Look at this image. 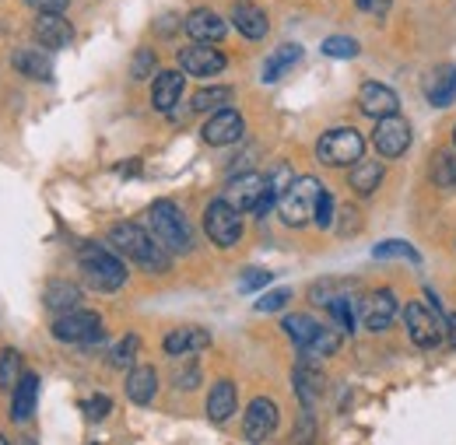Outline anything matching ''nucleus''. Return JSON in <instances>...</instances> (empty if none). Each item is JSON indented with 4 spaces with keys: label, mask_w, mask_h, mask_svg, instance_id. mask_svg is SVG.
I'll use <instances>...</instances> for the list:
<instances>
[{
    "label": "nucleus",
    "mask_w": 456,
    "mask_h": 445,
    "mask_svg": "<svg viewBox=\"0 0 456 445\" xmlns=\"http://www.w3.org/2000/svg\"><path fill=\"white\" fill-rule=\"evenodd\" d=\"M110 239H113L116 249H119L123 256H130L137 267H144V271H151V274H162V271H169V256H166V246L155 239V231H148V228H137V224H130V222H119V224H113Z\"/></svg>",
    "instance_id": "1"
},
{
    "label": "nucleus",
    "mask_w": 456,
    "mask_h": 445,
    "mask_svg": "<svg viewBox=\"0 0 456 445\" xmlns=\"http://www.w3.org/2000/svg\"><path fill=\"white\" fill-rule=\"evenodd\" d=\"M225 200L235 211H256L264 218L278 204V190L271 186V179L264 172H242L239 179L228 182Z\"/></svg>",
    "instance_id": "2"
},
{
    "label": "nucleus",
    "mask_w": 456,
    "mask_h": 445,
    "mask_svg": "<svg viewBox=\"0 0 456 445\" xmlns=\"http://www.w3.org/2000/svg\"><path fill=\"white\" fill-rule=\"evenodd\" d=\"M320 193H323V186H320L313 175L291 179L285 190H281V197H278V211H281L285 224H291V228H302V224L316 222V204H320Z\"/></svg>",
    "instance_id": "3"
},
{
    "label": "nucleus",
    "mask_w": 456,
    "mask_h": 445,
    "mask_svg": "<svg viewBox=\"0 0 456 445\" xmlns=\"http://www.w3.org/2000/svg\"><path fill=\"white\" fill-rule=\"evenodd\" d=\"M81 274L99 291H119L126 284V267L123 260L106 253L102 246H85L81 249Z\"/></svg>",
    "instance_id": "4"
},
{
    "label": "nucleus",
    "mask_w": 456,
    "mask_h": 445,
    "mask_svg": "<svg viewBox=\"0 0 456 445\" xmlns=\"http://www.w3.org/2000/svg\"><path fill=\"white\" fill-rule=\"evenodd\" d=\"M148 218H151V231H155V239L172 249V253H186L190 249V222H186V214L172 204V200H159V204H151V211H148Z\"/></svg>",
    "instance_id": "5"
},
{
    "label": "nucleus",
    "mask_w": 456,
    "mask_h": 445,
    "mask_svg": "<svg viewBox=\"0 0 456 445\" xmlns=\"http://www.w3.org/2000/svg\"><path fill=\"white\" fill-rule=\"evenodd\" d=\"M362 155H365V141H362V134L351 130V126L327 130V134L320 137V144H316V158H320L323 166L347 168V166H354V162H362Z\"/></svg>",
    "instance_id": "6"
},
{
    "label": "nucleus",
    "mask_w": 456,
    "mask_h": 445,
    "mask_svg": "<svg viewBox=\"0 0 456 445\" xmlns=\"http://www.w3.org/2000/svg\"><path fill=\"white\" fill-rule=\"evenodd\" d=\"M53 336L63 344H99L106 330H102V316L88 312V309H67L60 312V320L53 323Z\"/></svg>",
    "instance_id": "7"
},
{
    "label": "nucleus",
    "mask_w": 456,
    "mask_h": 445,
    "mask_svg": "<svg viewBox=\"0 0 456 445\" xmlns=\"http://www.w3.org/2000/svg\"><path fill=\"white\" fill-rule=\"evenodd\" d=\"M204 228H208V239L215 246H235L239 235H242V218H239V211L222 197V200H215L204 211Z\"/></svg>",
    "instance_id": "8"
},
{
    "label": "nucleus",
    "mask_w": 456,
    "mask_h": 445,
    "mask_svg": "<svg viewBox=\"0 0 456 445\" xmlns=\"http://www.w3.org/2000/svg\"><path fill=\"white\" fill-rule=\"evenodd\" d=\"M372 144H376V151H379L383 158H400V155L407 151V144H411V126H407V119L397 116V112L376 119Z\"/></svg>",
    "instance_id": "9"
},
{
    "label": "nucleus",
    "mask_w": 456,
    "mask_h": 445,
    "mask_svg": "<svg viewBox=\"0 0 456 445\" xmlns=\"http://www.w3.org/2000/svg\"><path fill=\"white\" fill-rule=\"evenodd\" d=\"M228 63V56L222 50H215V43H193L186 50H179V67L193 77H215L222 74Z\"/></svg>",
    "instance_id": "10"
},
{
    "label": "nucleus",
    "mask_w": 456,
    "mask_h": 445,
    "mask_svg": "<svg viewBox=\"0 0 456 445\" xmlns=\"http://www.w3.org/2000/svg\"><path fill=\"white\" fill-rule=\"evenodd\" d=\"M394 316H397V298H394V291H372V295H365V298L358 302V320H362L365 330H372V334L387 330V327L394 323Z\"/></svg>",
    "instance_id": "11"
},
{
    "label": "nucleus",
    "mask_w": 456,
    "mask_h": 445,
    "mask_svg": "<svg viewBox=\"0 0 456 445\" xmlns=\"http://www.w3.org/2000/svg\"><path fill=\"white\" fill-rule=\"evenodd\" d=\"M274 428H278V407L267 396H256L249 403V410H246V425H242L246 439L249 442H264V439L274 435Z\"/></svg>",
    "instance_id": "12"
},
{
    "label": "nucleus",
    "mask_w": 456,
    "mask_h": 445,
    "mask_svg": "<svg viewBox=\"0 0 456 445\" xmlns=\"http://www.w3.org/2000/svg\"><path fill=\"white\" fill-rule=\"evenodd\" d=\"M403 323H407V334L418 347H436L439 344V316L418 302H411L403 309Z\"/></svg>",
    "instance_id": "13"
},
{
    "label": "nucleus",
    "mask_w": 456,
    "mask_h": 445,
    "mask_svg": "<svg viewBox=\"0 0 456 445\" xmlns=\"http://www.w3.org/2000/svg\"><path fill=\"white\" fill-rule=\"evenodd\" d=\"M246 123H242V112L235 109H218L211 112V119L204 123V141L215 144V148H225V144H235L242 137Z\"/></svg>",
    "instance_id": "14"
},
{
    "label": "nucleus",
    "mask_w": 456,
    "mask_h": 445,
    "mask_svg": "<svg viewBox=\"0 0 456 445\" xmlns=\"http://www.w3.org/2000/svg\"><path fill=\"white\" fill-rule=\"evenodd\" d=\"M358 109L365 112L369 119H383V116H394L400 109L397 92L379 85V81H365L362 92H358Z\"/></svg>",
    "instance_id": "15"
},
{
    "label": "nucleus",
    "mask_w": 456,
    "mask_h": 445,
    "mask_svg": "<svg viewBox=\"0 0 456 445\" xmlns=\"http://www.w3.org/2000/svg\"><path fill=\"white\" fill-rule=\"evenodd\" d=\"M36 39L46 50H63L74 39V28L63 21V14H39L36 18Z\"/></svg>",
    "instance_id": "16"
},
{
    "label": "nucleus",
    "mask_w": 456,
    "mask_h": 445,
    "mask_svg": "<svg viewBox=\"0 0 456 445\" xmlns=\"http://www.w3.org/2000/svg\"><path fill=\"white\" fill-rule=\"evenodd\" d=\"M186 32H190L197 43H222L228 36L225 21H222L215 11H208V7H200V11H193V14L186 18Z\"/></svg>",
    "instance_id": "17"
},
{
    "label": "nucleus",
    "mask_w": 456,
    "mask_h": 445,
    "mask_svg": "<svg viewBox=\"0 0 456 445\" xmlns=\"http://www.w3.org/2000/svg\"><path fill=\"white\" fill-rule=\"evenodd\" d=\"M232 25H235L246 39H253V43H256V39H264V36H267V28H271L267 14H264L256 4H246V0H242V4H235V11H232Z\"/></svg>",
    "instance_id": "18"
},
{
    "label": "nucleus",
    "mask_w": 456,
    "mask_h": 445,
    "mask_svg": "<svg viewBox=\"0 0 456 445\" xmlns=\"http://www.w3.org/2000/svg\"><path fill=\"white\" fill-rule=\"evenodd\" d=\"M428 102H432L436 109L453 106L456 102V67L443 63L439 70H432V77H428Z\"/></svg>",
    "instance_id": "19"
},
{
    "label": "nucleus",
    "mask_w": 456,
    "mask_h": 445,
    "mask_svg": "<svg viewBox=\"0 0 456 445\" xmlns=\"http://www.w3.org/2000/svg\"><path fill=\"white\" fill-rule=\"evenodd\" d=\"M183 74L179 70H166V74H159L155 77V85H151V102H155V109L159 112H172L175 109V102H179V95H183Z\"/></svg>",
    "instance_id": "20"
},
{
    "label": "nucleus",
    "mask_w": 456,
    "mask_h": 445,
    "mask_svg": "<svg viewBox=\"0 0 456 445\" xmlns=\"http://www.w3.org/2000/svg\"><path fill=\"white\" fill-rule=\"evenodd\" d=\"M159 392V376L151 365H130V376H126V396L134 403H151Z\"/></svg>",
    "instance_id": "21"
},
{
    "label": "nucleus",
    "mask_w": 456,
    "mask_h": 445,
    "mask_svg": "<svg viewBox=\"0 0 456 445\" xmlns=\"http://www.w3.org/2000/svg\"><path fill=\"white\" fill-rule=\"evenodd\" d=\"M235 403H239L235 383H228V379L215 383V390L208 396V417H211L215 425H222V421H228V417L235 414Z\"/></svg>",
    "instance_id": "22"
},
{
    "label": "nucleus",
    "mask_w": 456,
    "mask_h": 445,
    "mask_svg": "<svg viewBox=\"0 0 456 445\" xmlns=\"http://www.w3.org/2000/svg\"><path fill=\"white\" fill-rule=\"evenodd\" d=\"M211 344V334L200 330V327H183V330H172L166 336V354H190V351H204Z\"/></svg>",
    "instance_id": "23"
},
{
    "label": "nucleus",
    "mask_w": 456,
    "mask_h": 445,
    "mask_svg": "<svg viewBox=\"0 0 456 445\" xmlns=\"http://www.w3.org/2000/svg\"><path fill=\"white\" fill-rule=\"evenodd\" d=\"M36 400H39V379H36V376H21L18 386H14V400H11V417H14V421L32 417Z\"/></svg>",
    "instance_id": "24"
},
{
    "label": "nucleus",
    "mask_w": 456,
    "mask_h": 445,
    "mask_svg": "<svg viewBox=\"0 0 456 445\" xmlns=\"http://www.w3.org/2000/svg\"><path fill=\"white\" fill-rule=\"evenodd\" d=\"M298 60H302V46H295V43L278 46L274 53L267 56V63H264V81H267V85H271V81H281Z\"/></svg>",
    "instance_id": "25"
},
{
    "label": "nucleus",
    "mask_w": 456,
    "mask_h": 445,
    "mask_svg": "<svg viewBox=\"0 0 456 445\" xmlns=\"http://www.w3.org/2000/svg\"><path fill=\"white\" fill-rule=\"evenodd\" d=\"M383 172H387L383 162H354V172L347 175V182H351L354 193L365 197V193H372V190L383 182Z\"/></svg>",
    "instance_id": "26"
},
{
    "label": "nucleus",
    "mask_w": 456,
    "mask_h": 445,
    "mask_svg": "<svg viewBox=\"0 0 456 445\" xmlns=\"http://www.w3.org/2000/svg\"><path fill=\"white\" fill-rule=\"evenodd\" d=\"M11 63H14V70H21L25 77H36V81H50V77H53V63H50L43 53L21 50V53H14Z\"/></svg>",
    "instance_id": "27"
},
{
    "label": "nucleus",
    "mask_w": 456,
    "mask_h": 445,
    "mask_svg": "<svg viewBox=\"0 0 456 445\" xmlns=\"http://www.w3.org/2000/svg\"><path fill=\"white\" fill-rule=\"evenodd\" d=\"M77 298H81V291H77L74 284H67V280H53V284L46 287V309H53V312L74 309Z\"/></svg>",
    "instance_id": "28"
},
{
    "label": "nucleus",
    "mask_w": 456,
    "mask_h": 445,
    "mask_svg": "<svg viewBox=\"0 0 456 445\" xmlns=\"http://www.w3.org/2000/svg\"><path fill=\"white\" fill-rule=\"evenodd\" d=\"M285 334L298 344V347H309L316 334H320V323L309 320V316H285Z\"/></svg>",
    "instance_id": "29"
},
{
    "label": "nucleus",
    "mask_w": 456,
    "mask_h": 445,
    "mask_svg": "<svg viewBox=\"0 0 456 445\" xmlns=\"http://www.w3.org/2000/svg\"><path fill=\"white\" fill-rule=\"evenodd\" d=\"M228 102H232V88H200L197 95H193V112H218L225 109Z\"/></svg>",
    "instance_id": "30"
},
{
    "label": "nucleus",
    "mask_w": 456,
    "mask_h": 445,
    "mask_svg": "<svg viewBox=\"0 0 456 445\" xmlns=\"http://www.w3.org/2000/svg\"><path fill=\"white\" fill-rule=\"evenodd\" d=\"M295 390H298V396L305 403H313L320 396V390H323V376L316 368H309V365H298L295 368Z\"/></svg>",
    "instance_id": "31"
},
{
    "label": "nucleus",
    "mask_w": 456,
    "mask_h": 445,
    "mask_svg": "<svg viewBox=\"0 0 456 445\" xmlns=\"http://www.w3.org/2000/svg\"><path fill=\"white\" fill-rule=\"evenodd\" d=\"M137 347H141V336L137 334H126L123 340H116V347L110 351V365H113V368H130Z\"/></svg>",
    "instance_id": "32"
},
{
    "label": "nucleus",
    "mask_w": 456,
    "mask_h": 445,
    "mask_svg": "<svg viewBox=\"0 0 456 445\" xmlns=\"http://www.w3.org/2000/svg\"><path fill=\"white\" fill-rule=\"evenodd\" d=\"M21 379V354L18 351H0V390H11Z\"/></svg>",
    "instance_id": "33"
},
{
    "label": "nucleus",
    "mask_w": 456,
    "mask_h": 445,
    "mask_svg": "<svg viewBox=\"0 0 456 445\" xmlns=\"http://www.w3.org/2000/svg\"><path fill=\"white\" fill-rule=\"evenodd\" d=\"M432 182H436V186H446V190L456 186V162L446 151L432 155Z\"/></svg>",
    "instance_id": "34"
},
{
    "label": "nucleus",
    "mask_w": 456,
    "mask_h": 445,
    "mask_svg": "<svg viewBox=\"0 0 456 445\" xmlns=\"http://www.w3.org/2000/svg\"><path fill=\"white\" fill-rule=\"evenodd\" d=\"M327 312L334 316V323H338L341 330H347V334L354 330V312H358V305H354L347 295H338V298L327 305Z\"/></svg>",
    "instance_id": "35"
},
{
    "label": "nucleus",
    "mask_w": 456,
    "mask_h": 445,
    "mask_svg": "<svg viewBox=\"0 0 456 445\" xmlns=\"http://www.w3.org/2000/svg\"><path fill=\"white\" fill-rule=\"evenodd\" d=\"M372 256L376 260H411V263H418L421 256H418V249L414 246H407V242H379L376 249H372Z\"/></svg>",
    "instance_id": "36"
},
{
    "label": "nucleus",
    "mask_w": 456,
    "mask_h": 445,
    "mask_svg": "<svg viewBox=\"0 0 456 445\" xmlns=\"http://www.w3.org/2000/svg\"><path fill=\"white\" fill-rule=\"evenodd\" d=\"M323 56H330V60H351V56H358V43L351 36H330L323 43Z\"/></svg>",
    "instance_id": "37"
},
{
    "label": "nucleus",
    "mask_w": 456,
    "mask_h": 445,
    "mask_svg": "<svg viewBox=\"0 0 456 445\" xmlns=\"http://www.w3.org/2000/svg\"><path fill=\"white\" fill-rule=\"evenodd\" d=\"M274 280L271 271H260V267H249V271H242V278H239V291H260V287H267Z\"/></svg>",
    "instance_id": "38"
},
{
    "label": "nucleus",
    "mask_w": 456,
    "mask_h": 445,
    "mask_svg": "<svg viewBox=\"0 0 456 445\" xmlns=\"http://www.w3.org/2000/svg\"><path fill=\"white\" fill-rule=\"evenodd\" d=\"M338 347H341V334H338V330H323V327H320L316 340H313L305 351H313V354H334Z\"/></svg>",
    "instance_id": "39"
},
{
    "label": "nucleus",
    "mask_w": 456,
    "mask_h": 445,
    "mask_svg": "<svg viewBox=\"0 0 456 445\" xmlns=\"http://www.w3.org/2000/svg\"><path fill=\"white\" fill-rule=\"evenodd\" d=\"M288 302H291V291H288V287H278V291H271V295H264V298L256 302V312H281Z\"/></svg>",
    "instance_id": "40"
},
{
    "label": "nucleus",
    "mask_w": 456,
    "mask_h": 445,
    "mask_svg": "<svg viewBox=\"0 0 456 445\" xmlns=\"http://www.w3.org/2000/svg\"><path fill=\"white\" fill-rule=\"evenodd\" d=\"M172 383H175V390H193V386L200 383V365H197V361L183 365V368L175 372V379H172Z\"/></svg>",
    "instance_id": "41"
},
{
    "label": "nucleus",
    "mask_w": 456,
    "mask_h": 445,
    "mask_svg": "<svg viewBox=\"0 0 456 445\" xmlns=\"http://www.w3.org/2000/svg\"><path fill=\"white\" fill-rule=\"evenodd\" d=\"M155 70V53L151 50H137V56H134V67H130V74L141 81V77H148Z\"/></svg>",
    "instance_id": "42"
},
{
    "label": "nucleus",
    "mask_w": 456,
    "mask_h": 445,
    "mask_svg": "<svg viewBox=\"0 0 456 445\" xmlns=\"http://www.w3.org/2000/svg\"><path fill=\"white\" fill-rule=\"evenodd\" d=\"M330 222H334V197L323 190L320 193V204H316V224L320 228H330Z\"/></svg>",
    "instance_id": "43"
},
{
    "label": "nucleus",
    "mask_w": 456,
    "mask_h": 445,
    "mask_svg": "<svg viewBox=\"0 0 456 445\" xmlns=\"http://www.w3.org/2000/svg\"><path fill=\"white\" fill-rule=\"evenodd\" d=\"M110 407H113V403H110V396H92V400L85 403V414H88L92 421H99V417H106V414H110Z\"/></svg>",
    "instance_id": "44"
},
{
    "label": "nucleus",
    "mask_w": 456,
    "mask_h": 445,
    "mask_svg": "<svg viewBox=\"0 0 456 445\" xmlns=\"http://www.w3.org/2000/svg\"><path fill=\"white\" fill-rule=\"evenodd\" d=\"M25 4H32L39 14H63L70 0H25Z\"/></svg>",
    "instance_id": "45"
},
{
    "label": "nucleus",
    "mask_w": 456,
    "mask_h": 445,
    "mask_svg": "<svg viewBox=\"0 0 456 445\" xmlns=\"http://www.w3.org/2000/svg\"><path fill=\"white\" fill-rule=\"evenodd\" d=\"M446 336H450V344L456 347V312H450V316H446Z\"/></svg>",
    "instance_id": "46"
},
{
    "label": "nucleus",
    "mask_w": 456,
    "mask_h": 445,
    "mask_svg": "<svg viewBox=\"0 0 456 445\" xmlns=\"http://www.w3.org/2000/svg\"><path fill=\"white\" fill-rule=\"evenodd\" d=\"M354 4H358V7H362V11H369V7H372V4H376V0H354Z\"/></svg>",
    "instance_id": "47"
},
{
    "label": "nucleus",
    "mask_w": 456,
    "mask_h": 445,
    "mask_svg": "<svg viewBox=\"0 0 456 445\" xmlns=\"http://www.w3.org/2000/svg\"><path fill=\"white\" fill-rule=\"evenodd\" d=\"M4 442H7V439H4V435H0V445H4Z\"/></svg>",
    "instance_id": "48"
},
{
    "label": "nucleus",
    "mask_w": 456,
    "mask_h": 445,
    "mask_svg": "<svg viewBox=\"0 0 456 445\" xmlns=\"http://www.w3.org/2000/svg\"><path fill=\"white\" fill-rule=\"evenodd\" d=\"M453 141H456V130H453Z\"/></svg>",
    "instance_id": "49"
}]
</instances>
